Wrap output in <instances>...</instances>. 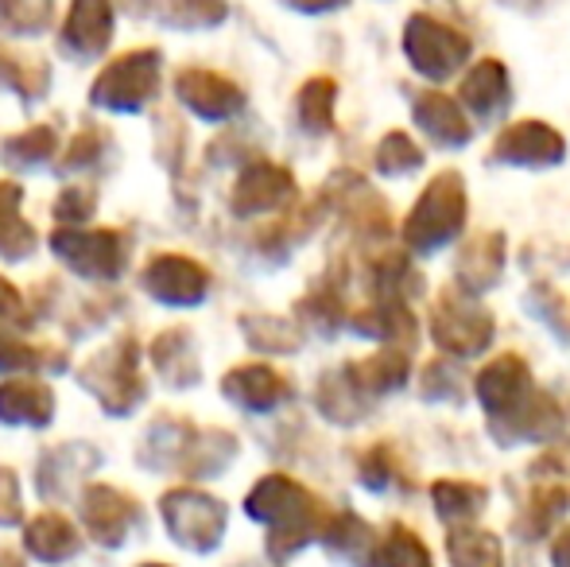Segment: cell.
Segmentation results:
<instances>
[{
    "label": "cell",
    "instance_id": "1",
    "mask_svg": "<svg viewBox=\"0 0 570 567\" xmlns=\"http://www.w3.org/2000/svg\"><path fill=\"white\" fill-rule=\"evenodd\" d=\"M245 514L253 521L268 525V556L276 564L292 560L299 548H307L331 517L323 498L311 493L299 478L284 475V470H272L248 490Z\"/></svg>",
    "mask_w": 570,
    "mask_h": 567
},
{
    "label": "cell",
    "instance_id": "2",
    "mask_svg": "<svg viewBox=\"0 0 570 567\" xmlns=\"http://www.w3.org/2000/svg\"><path fill=\"white\" fill-rule=\"evenodd\" d=\"M465 214H470V198H465V175L458 167H443L428 179L423 195L404 218V245L415 257H431V253L446 250L462 237Z\"/></svg>",
    "mask_w": 570,
    "mask_h": 567
},
{
    "label": "cell",
    "instance_id": "3",
    "mask_svg": "<svg viewBox=\"0 0 570 567\" xmlns=\"http://www.w3.org/2000/svg\"><path fill=\"white\" fill-rule=\"evenodd\" d=\"M428 331L431 342L446 358H473L481 350H489V342L497 334V319L485 303H478V295L446 284L428 311Z\"/></svg>",
    "mask_w": 570,
    "mask_h": 567
},
{
    "label": "cell",
    "instance_id": "4",
    "mask_svg": "<svg viewBox=\"0 0 570 567\" xmlns=\"http://www.w3.org/2000/svg\"><path fill=\"white\" fill-rule=\"evenodd\" d=\"M404 55L415 75L431 78V82H446L470 62L473 39L462 28L446 23L443 16L412 12L404 23Z\"/></svg>",
    "mask_w": 570,
    "mask_h": 567
},
{
    "label": "cell",
    "instance_id": "5",
    "mask_svg": "<svg viewBox=\"0 0 570 567\" xmlns=\"http://www.w3.org/2000/svg\"><path fill=\"white\" fill-rule=\"evenodd\" d=\"M159 75H164V55L156 47H136L109 62L94 82V106L114 109V114H140L156 101Z\"/></svg>",
    "mask_w": 570,
    "mask_h": 567
},
{
    "label": "cell",
    "instance_id": "6",
    "mask_svg": "<svg viewBox=\"0 0 570 567\" xmlns=\"http://www.w3.org/2000/svg\"><path fill=\"white\" fill-rule=\"evenodd\" d=\"M159 517H164L175 545L190 548V553H214L226 537V506L210 493L190 490V486L167 490L159 498Z\"/></svg>",
    "mask_w": 570,
    "mask_h": 567
},
{
    "label": "cell",
    "instance_id": "7",
    "mask_svg": "<svg viewBox=\"0 0 570 567\" xmlns=\"http://www.w3.org/2000/svg\"><path fill=\"white\" fill-rule=\"evenodd\" d=\"M489 159L501 167H528V172H543V167H559L567 159V137L548 121H509L493 137Z\"/></svg>",
    "mask_w": 570,
    "mask_h": 567
},
{
    "label": "cell",
    "instance_id": "8",
    "mask_svg": "<svg viewBox=\"0 0 570 567\" xmlns=\"http://www.w3.org/2000/svg\"><path fill=\"white\" fill-rule=\"evenodd\" d=\"M82 381L94 389L106 412L114 417H125V412H136V404L144 401V381L136 373V350L132 342H114V350H101L98 358H90V365L82 370Z\"/></svg>",
    "mask_w": 570,
    "mask_h": 567
},
{
    "label": "cell",
    "instance_id": "9",
    "mask_svg": "<svg viewBox=\"0 0 570 567\" xmlns=\"http://www.w3.org/2000/svg\"><path fill=\"white\" fill-rule=\"evenodd\" d=\"M55 253L86 281H117L125 273V242H120L117 229L59 226Z\"/></svg>",
    "mask_w": 570,
    "mask_h": 567
},
{
    "label": "cell",
    "instance_id": "10",
    "mask_svg": "<svg viewBox=\"0 0 570 567\" xmlns=\"http://www.w3.org/2000/svg\"><path fill=\"white\" fill-rule=\"evenodd\" d=\"M532 389H535L532 365H528V358H520L517 350H504V354L489 358L478 370V378H473V393H478L489 420H501V417H509L512 409H520V401H524Z\"/></svg>",
    "mask_w": 570,
    "mask_h": 567
},
{
    "label": "cell",
    "instance_id": "11",
    "mask_svg": "<svg viewBox=\"0 0 570 567\" xmlns=\"http://www.w3.org/2000/svg\"><path fill=\"white\" fill-rule=\"evenodd\" d=\"M140 284L151 300L167 303V307H195V303H203L206 292H210V273H206L195 257L156 253V257L144 265Z\"/></svg>",
    "mask_w": 570,
    "mask_h": 567
},
{
    "label": "cell",
    "instance_id": "12",
    "mask_svg": "<svg viewBox=\"0 0 570 567\" xmlns=\"http://www.w3.org/2000/svg\"><path fill=\"white\" fill-rule=\"evenodd\" d=\"M458 106L478 125H493L512 106V75L501 59H478L458 82Z\"/></svg>",
    "mask_w": 570,
    "mask_h": 567
},
{
    "label": "cell",
    "instance_id": "13",
    "mask_svg": "<svg viewBox=\"0 0 570 567\" xmlns=\"http://www.w3.org/2000/svg\"><path fill=\"white\" fill-rule=\"evenodd\" d=\"M489 431L497 436V443H551L567 431V412L559 409V401L543 389L520 401V409H512L509 417L489 420Z\"/></svg>",
    "mask_w": 570,
    "mask_h": 567
},
{
    "label": "cell",
    "instance_id": "14",
    "mask_svg": "<svg viewBox=\"0 0 570 567\" xmlns=\"http://www.w3.org/2000/svg\"><path fill=\"white\" fill-rule=\"evenodd\" d=\"M175 94L179 101L203 121H229L245 109V90L237 82H229L226 75L206 67H187L175 78Z\"/></svg>",
    "mask_w": 570,
    "mask_h": 567
},
{
    "label": "cell",
    "instance_id": "15",
    "mask_svg": "<svg viewBox=\"0 0 570 567\" xmlns=\"http://www.w3.org/2000/svg\"><path fill=\"white\" fill-rule=\"evenodd\" d=\"M295 198V175L284 164L272 159H253L240 172L237 187H233V214L240 218H256V214H272Z\"/></svg>",
    "mask_w": 570,
    "mask_h": 567
},
{
    "label": "cell",
    "instance_id": "16",
    "mask_svg": "<svg viewBox=\"0 0 570 567\" xmlns=\"http://www.w3.org/2000/svg\"><path fill=\"white\" fill-rule=\"evenodd\" d=\"M504 265H509V242L501 229H481L470 242H462L454 257V287L470 295H481L501 284Z\"/></svg>",
    "mask_w": 570,
    "mask_h": 567
},
{
    "label": "cell",
    "instance_id": "17",
    "mask_svg": "<svg viewBox=\"0 0 570 567\" xmlns=\"http://www.w3.org/2000/svg\"><path fill=\"white\" fill-rule=\"evenodd\" d=\"M412 117H415V129L435 144V148L458 151L473 140V121L465 117V109L458 106V98H451V94H443V90L415 94Z\"/></svg>",
    "mask_w": 570,
    "mask_h": 567
},
{
    "label": "cell",
    "instance_id": "18",
    "mask_svg": "<svg viewBox=\"0 0 570 567\" xmlns=\"http://www.w3.org/2000/svg\"><path fill=\"white\" fill-rule=\"evenodd\" d=\"M114 39V4L109 0H75L62 20L59 47L78 62L98 59Z\"/></svg>",
    "mask_w": 570,
    "mask_h": 567
},
{
    "label": "cell",
    "instance_id": "19",
    "mask_svg": "<svg viewBox=\"0 0 570 567\" xmlns=\"http://www.w3.org/2000/svg\"><path fill=\"white\" fill-rule=\"evenodd\" d=\"M222 397L240 412H276L292 397V381L264 362L237 365L222 378Z\"/></svg>",
    "mask_w": 570,
    "mask_h": 567
},
{
    "label": "cell",
    "instance_id": "20",
    "mask_svg": "<svg viewBox=\"0 0 570 567\" xmlns=\"http://www.w3.org/2000/svg\"><path fill=\"white\" fill-rule=\"evenodd\" d=\"M82 517H86V529L94 532V540H101L106 548H120L132 537L136 506L132 498H125L114 486H90L82 493Z\"/></svg>",
    "mask_w": 570,
    "mask_h": 567
},
{
    "label": "cell",
    "instance_id": "21",
    "mask_svg": "<svg viewBox=\"0 0 570 567\" xmlns=\"http://www.w3.org/2000/svg\"><path fill=\"white\" fill-rule=\"evenodd\" d=\"M567 509H570L567 486H559L556 478H548V482L540 478V482L524 493L517 514H512V532H517L520 540H543L551 529H556V521L567 514Z\"/></svg>",
    "mask_w": 570,
    "mask_h": 567
},
{
    "label": "cell",
    "instance_id": "22",
    "mask_svg": "<svg viewBox=\"0 0 570 567\" xmlns=\"http://www.w3.org/2000/svg\"><path fill=\"white\" fill-rule=\"evenodd\" d=\"M345 373L357 381V389L368 401L373 397H389L396 389H404L407 373H412V350L381 346L376 354L361 358V362H345Z\"/></svg>",
    "mask_w": 570,
    "mask_h": 567
},
{
    "label": "cell",
    "instance_id": "23",
    "mask_svg": "<svg viewBox=\"0 0 570 567\" xmlns=\"http://www.w3.org/2000/svg\"><path fill=\"white\" fill-rule=\"evenodd\" d=\"M55 417V393L36 378H16L0 385V420L20 428H43Z\"/></svg>",
    "mask_w": 570,
    "mask_h": 567
},
{
    "label": "cell",
    "instance_id": "24",
    "mask_svg": "<svg viewBox=\"0 0 570 567\" xmlns=\"http://www.w3.org/2000/svg\"><path fill=\"white\" fill-rule=\"evenodd\" d=\"M431 506H435L439 521L451 525H473L489 506V490L470 478H435L431 482Z\"/></svg>",
    "mask_w": 570,
    "mask_h": 567
},
{
    "label": "cell",
    "instance_id": "25",
    "mask_svg": "<svg viewBox=\"0 0 570 567\" xmlns=\"http://www.w3.org/2000/svg\"><path fill=\"white\" fill-rule=\"evenodd\" d=\"M315 401H318V412H323L331 424H342V428H353L368 417V397L361 393L357 381L345 373V365L334 373H323Z\"/></svg>",
    "mask_w": 570,
    "mask_h": 567
},
{
    "label": "cell",
    "instance_id": "26",
    "mask_svg": "<svg viewBox=\"0 0 570 567\" xmlns=\"http://www.w3.org/2000/svg\"><path fill=\"white\" fill-rule=\"evenodd\" d=\"M23 545H28V553L36 556V560L62 564V560H70V556H78L82 537H78V529L62 514H39L36 521L28 525V532H23Z\"/></svg>",
    "mask_w": 570,
    "mask_h": 567
},
{
    "label": "cell",
    "instance_id": "27",
    "mask_svg": "<svg viewBox=\"0 0 570 567\" xmlns=\"http://www.w3.org/2000/svg\"><path fill=\"white\" fill-rule=\"evenodd\" d=\"M446 560L451 567H504L501 537L473 525H451L446 532Z\"/></svg>",
    "mask_w": 570,
    "mask_h": 567
},
{
    "label": "cell",
    "instance_id": "28",
    "mask_svg": "<svg viewBox=\"0 0 570 567\" xmlns=\"http://www.w3.org/2000/svg\"><path fill=\"white\" fill-rule=\"evenodd\" d=\"M151 358H156V370L164 373V381H171V385H195L198 381L195 339H190L183 326H171V331L156 334Z\"/></svg>",
    "mask_w": 570,
    "mask_h": 567
},
{
    "label": "cell",
    "instance_id": "29",
    "mask_svg": "<svg viewBox=\"0 0 570 567\" xmlns=\"http://www.w3.org/2000/svg\"><path fill=\"white\" fill-rule=\"evenodd\" d=\"M334 101H338V82L326 75H315L295 94V117L311 137H326L334 129Z\"/></svg>",
    "mask_w": 570,
    "mask_h": 567
},
{
    "label": "cell",
    "instance_id": "30",
    "mask_svg": "<svg viewBox=\"0 0 570 567\" xmlns=\"http://www.w3.org/2000/svg\"><path fill=\"white\" fill-rule=\"evenodd\" d=\"M373 567H435V560H431V548L423 545L420 532L407 525H389L376 537Z\"/></svg>",
    "mask_w": 570,
    "mask_h": 567
},
{
    "label": "cell",
    "instance_id": "31",
    "mask_svg": "<svg viewBox=\"0 0 570 567\" xmlns=\"http://www.w3.org/2000/svg\"><path fill=\"white\" fill-rule=\"evenodd\" d=\"M237 459V439L229 431H203L190 439L187 454H183V467L190 478H206V475H222L229 462Z\"/></svg>",
    "mask_w": 570,
    "mask_h": 567
},
{
    "label": "cell",
    "instance_id": "32",
    "mask_svg": "<svg viewBox=\"0 0 570 567\" xmlns=\"http://www.w3.org/2000/svg\"><path fill=\"white\" fill-rule=\"evenodd\" d=\"M20 187L16 183H0V257H28L36 245V229L20 218Z\"/></svg>",
    "mask_w": 570,
    "mask_h": 567
},
{
    "label": "cell",
    "instance_id": "33",
    "mask_svg": "<svg viewBox=\"0 0 570 567\" xmlns=\"http://www.w3.org/2000/svg\"><path fill=\"white\" fill-rule=\"evenodd\" d=\"M373 159H376V172L381 175H389V179H404V175H412L423 167V148L415 144L412 133L392 129V133H384L381 144H376Z\"/></svg>",
    "mask_w": 570,
    "mask_h": 567
},
{
    "label": "cell",
    "instance_id": "34",
    "mask_svg": "<svg viewBox=\"0 0 570 567\" xmlns=\"http://www.w3.org/2000/svg\"><path fill=\"white\" fill-rule=\"evenodd\" d=\"M404 475H407V470L400 467V454H396V447H392L389 439L373 443L357 462V482L365 486V490H373V493H384V490H392V486H400V478H404Z\"/></svg>",
    "mask_w": 570,
    "mask_h": 567
},
{
    "label": "cell",
    "instance_id": "35",
    "mask_svg": "<svg viewBox=\"0 0 570 567\" xmlns=\"http://www.w3.org/2000/svg\"><path fill=\"white\" fill-rule=\"evenodd\" d=\"M295 315L303 319V323H311L318 334H334L338 326L345 323V303H342V292L331 284L323 287H311L307 295H303V303H295Z\"/></svg>",
    "mask_w": 570,
    "mask_h": 567
},
{
    "label": "cell",
    "instance_id": "36",
    "mask_svg": "<svg viewBox=\"0 0 570 567\" xmlns=\"http://www.w3.org/2000/svg\"><path fill=\"white\" fill-rule=\"evenodd\" d=\"M420 397L431 404H458L465 397V385H462V373L451 358H431L423 362L420 370Z\"/></svg>",
    "mask_w": 570,
    "mask_h": 567
},
{
    "label": "cell",
    "instance_id": "37",
    "mask_svg": "<svg viewBox=\"0 0 570 567\" xmlns=\"http://www.w3.org/2000/svg\"><path fill=\"white\" fill-rule=\"evenodd\" d=\"M245 334L256 350H268V354H295L303 342L299 326L287 323L279 315H253L245 319Z\"/></svg>",
    "mask_w": 570,
    "mask_h": 567
},
{
    "label": "cell",
    "instance_id": "38",
    "mask_svg": "<svg viewBox=\"0 0 570 567\" xmlns=\"http://www.w3.org/2000/svg\"><path fill=\"white\" fill-rule=\"evenodd\" d=\"M55 0H0V28L28 39L51 23Z\"/></svg>",
    "mask_w": 570,
    "mask_h": 567
},
{
    "label": "cell",
    "instance_id": "39",
    "mask_svg": "<svg viewBox=\"0 0 570 567\" xmlns=\"http://www.w3.org/2000/svg\"><path fill=\"white\" fill-rule=\"evenodd\" d=\"M55 148H59V137H55L51 125H36V129L20 133V137H8L0 144V156L12 167H36V164H43Z\"/></svg>",
    "mask_w": 570,
    "mask_h": 567
},
{
    "label": "cell",
    "instance_id": "40",
    "mask_svg": "<svg viewBox=\"0 0 570 567\" xmlns=\"http://www.w3.org/2000/svg\"><path fill=\"white\" fill-rule=\"evenodd\" d=\"M94 206H98V195L90 187H67L55 203V218H59V226H82V222H90Z\"/></svg>",
    "mask_w": 570,
    "mask_h": 567
},
{
    "label": "cell",
    "instance_id": "41",
    "mask_svg": "<svg viewBox=\"0 0 570 567\" xmlns=\"http://www.w3.org/2000/svg\"><path fill=\"white\" fill-rule=\"evenodd\" d=\"M101 148H114V140H109V133L106 129H82L75 140H70V148H67V167H90L94 159L101 156Z\"/></svg>",
    "mask_w": 570,
    "mask_h": 567
},
{
    "label": "cell",
    "instance_id": "42",
    "mask_svg": "<svg viewBox=\"0 0 570 567\" xmlns=\"http://www.w3.org/2000/svg\"><path fill=\"white\" fill-rule=\"evenodd\" d=\"M23 365H36V350H28L23 342L8 339L0 331V370H23Z\"/></svg>",
    "mask_w": 570,
    "mask_h": 567
},
{
    "label": "cell",
    "instance_id": "43",
    "mask_svg": "<svg viewBox=\"0 0 570 567\" xmlns=\"http://www.w3.org/2000/svg\"><path fill=\"white\" fill-rule=\"evenodd\" d=\"M20 315H23L20 292L12 287V281H4V276H0V319H8V323H12V319H20Z\"/></svg>",
    "mask_w": 570,
    "mask_h": 567
},
{
    "label": "cell",
    "instance_id": "44",
    "mask_svg": "<svg viewBox=\"0 0 570 567\" xmlns=\"http://www.w3.org/2000/svg\"><path fill=\"white\" fill-rule=\"evenodd\" d=\"M551 567H570V525L556 532L551 540Z\"/></svg>",
    "mask_w": 570,
    "mask_h": 567
},
{
    "label": "cell",
    "instance_id": "45",
    "mask_svg": "<svg viewBox=\"0 0 570 567\" xmlns=\"http://www.w3.org/2000/svg\"><path fill=\"white\" fill-rule=\"evenodd\" d=\"M287 8H295V12H307V16H318V12H334V8H342L345 0H284Z\"/></svg>",
    "mask_w": 570,
    "mask_h": 567
},
{
    "label": "cell",
    "instance_id": "46",
    "mask_svg": "<svg viewBox=\"0 0 570 567\" xmlns=\"http://www.w3.org/2000/svg\"><path fill=\"white\" fill-rule=\"evenodd\" d=\"M497 4H501V8H509V12H524V16H535V12H540L543 4H548V0H497Z\"/></svg>",
    "mask_w": 570,
    "mask_h": 567
},
{
    "label": "cell",
    "instance_id": "47",
    "mask_svg": "<svg viewBox=\"0 0 570 567\" xmlns=\"http://www.w3.org/2000/svg\"><path fill=\"white\" fill-rule=\"evenodd\" d=\"M144 567H164V564H144Z\"/></svg>",
    "mask_w": 570,
    "mask_h": 567
}]
</instances>
